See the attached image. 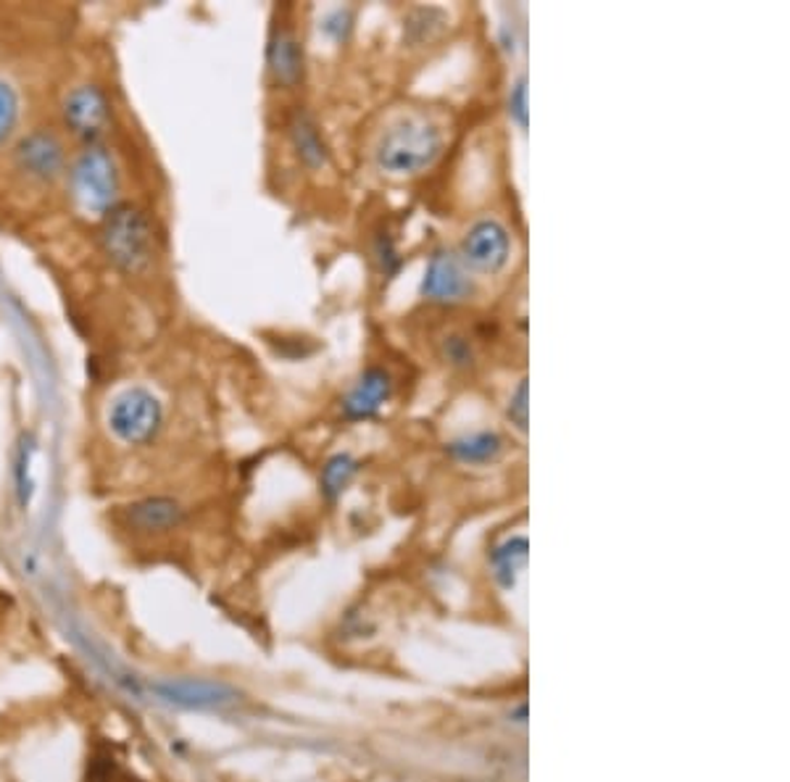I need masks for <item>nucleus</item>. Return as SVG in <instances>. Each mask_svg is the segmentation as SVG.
Here are the masks:
<instances>
[{
  "mask_svg": "<svg viewBox=\"0 0 790 782\" xmlns=\"http://www.w3.org/2000/svg\"><path fill=\"white\" fill-rule=\"evenodd\" d=\"M100 248L124 274H145L154 267L156 240L148 217L132 204H117L100 222Z\"/></svg>",
  "mask_w": 790,
  "mask_h": 782,
  "instance_id": "obj_1",
  "label": "nucleus"
},
{
  "mask_svg": "<svg viewBox=\"0 0 790 782\" xmlns=\"http://www.w3.org/2000/svg\"><path fill=\"white\" fill-rule=\"evenodd\" d=\"M442 150L440 130L425 119H401L379 137L375 161L385 174L411 176L425 172Z\"/></svg>",
  "mask_w": 790,
  "mask_h": 782,
  "instance_id": "obj_2",
  "label": "nucleus"
},
{
  "mask_svg": "<svg viewBox=\"0 0 790 782\" xmlns=\"http://www.w3.org/2000/svg\"><path fill=\"white\" fill-rule=\"evenodd\" d=\"M72 193L85 211L109 213L119 198V174L117 163L104 145H87L74 161Z\"/></svg>",
  "mask_w": 790,
  "mask_h": 782,
  "instance_id": "obj_3",
  "label": "nucleus"
},
{
  "mask_svg": "<svg viewBox=\"0 0 790 782\" xmlns=\"http://www.w3.org/2000/svg\"><path fill=\"white\" fill-rule=\"evenodd\" d=\"M163 427V406L145 388H126L109 406V430L126 445H148Z\"/></svg>",
  "mask_w": 790,
  "mask_h": 782,
  "instance_id": "obj_4",
  "label": "nucleus"
},
{
  "mask_svg": "<svg viewBox=\"0 0 790 782\" xmlns=\"http://www.w3.org/2000/svg\"><path fill=\"white\" fill-rule=\"evenodd\" d=\"M150 693H154L156 701L190 711H221L240 701V693L235 687L219 683V680H158V683L150 685Z\"/></svg>",
  "mask_w": 790,
  "mask_h": 782,
  "instance_id": "obj_5",
  "label": "nucleus"
},
{
  "mask_svg": "<svg viewBox=\"0 0 790 782\" xmlns=\"http://www.w3.org/2000/svg\"><path fill=\"white\" fill-rule=\"evenodd\" d=\"M422 295L440 306L464 304L466 298L474 295V280L470 267L453 251L438 248L429 256L425 280H422Z\"/></svg>",
  "mask_w": 790,
  "mask_h": 782,
  "instance_id": "obj_6",
  "label": "nucleus"
},
{
  "mask_svg": "<svg viewBox=\"0 0 790 782\" xmlns=\"http://www.w3.org/2000/svg\"><path fill=\"white\" fill-rule=\"evenodd\" d=\"M511 237L509 230L496 219H479L470 227L464 243H461V261L474 272L498 274L509 264Z\"/></svg>",
  "mask_w": 790,
  "mask_h": 782,
  "instance_id": "obj_7",
  "label": "nucleus"
},
{
  "mask_svg": "<svg viewBox=\"0 0 790 782\" xmlns=\"http://www.w3.org/2000/svg\"><path fill=\"white\" fill-rule=\"evenodd\" d=\"M63 122L85 145H100L111 124V106L106 93L95 85H82L69 93L63 103Z\"/></svg>",
  "mask_w": 790,
  "mask_h": 782,
  "instance_id": "obj_8",
  "label": "nucleus"
},
{
  "mask_svg": "<svg viewBox=\"0 0 790 782\" xmlns=\"http://www.w3.org/2000/svg\"><path fill=\"white\" fill-rule=\"evenodd\" d=\"M16 167L35 182H56L66 167L63 145L53 132L35 130L16 145Z\"/></svg>",
  "mask_w": 790,
  "mask_h": 782,
  "instance_id": "obj_9",
  "label": "nucleus"
},
{
  "mask_svg": "<svg viewBox=\"0 0 790 782\" xmlns=\"http://www.w3.org/2000/svg\"><path fill=\"white\" fill-rule=\"evenodd\" d=\"M393 395V377L385 369L369 367L358 377V382L353 384L351 393L345 395L343 401V414L345 419L358 421V419H372V416L379 414V408L390 401Z\"/></svg>",
  "mask_w": 790,
  "mask_h": 782,
  "instance_id": "obj_10",
  "label": "nucleus"
},
{
  "mask_svg": "<svg viewBox=\"0 0 790 782\" xmlns=\"http://www.w3.org/2000/svg\"><path fill=\"white\" fill-rule=\"evenodd\" d=\"M124 520L135 533H169V529L180 527L185 520V509L174 501V498H143V501L130 503L124 509Z\"/></svg>",
  "mask_w": 790,
  "mask_h": 782,
  "instance_id": "obj_11",
  "label": "nucleus"
},
{
  "mask_svg": "<svg viewBox=\"0 0 790 782\" xmlns=\"http://www.w3.org/2000/svg\"><path fill=\"white\" fill-rule=\"evenodd\" d=\"M269 72L277 85L293 87L303 74V50L301 42L288 27L277 29L269 40Z\"/></svg>",
  "mask_w": 790,
  "mask_h": 782,
  "instance_id": "obj_12",
  "label": "nucleus"
},
{
  "mask_svg": "<svg viewBox=\"0 0 790 782\" xmlns=\"http://www.w3.org/2000/svg\"><path fill=\"white\" fill-rule=\"evenodd\" d=\"M446 451H448V456L459 464H470V466L493 464L501 459L503 438L498 432L477 430V432L461 435V438L451 440V443L446 445Z\"/></svg>",
  "mask_w": 790,
  "mask_h": 782,
  "instance_id": "obj_13",
  "label": "nucleus"
},
{
  "mask_svg": "<svg viewBox=\"0 0 790 782\" xmlns=\"http://www.w3.org/2000/svg\"><path fill=\"white\" fill-rule=\"evenodd\" d=\"M288 135H290V143H293V148H295V156H299V159L306 163L308 169L325 167L327 145H325V140H321L316 122L308 117L306 111H301V109L293 111V117H290V122H288Z\"/></svg>",
  "mask_w": 790,
  "mask_h": 782,
  "instance_id": "obj_14",
  "label": "nucleus"
},
{
  "mask_svg": "<svg viewBox=\"0 0 790 782\" xmlns=\"http://www.w3.org/2000/svg\"><path fill=\"white\" fill-rule=\"evenodd\" d=\"M527 538L524 535H514V538L503 540L490 551V566H493V577L501 588H514L516 577L522 575V570L527 566Z\"/></svg>",
  "mask_w": 790,
  "mask_h": 782,
  "instance_id": "obj_15",
  "label": "nucleus"
},
{
  "mask_svg": "<svg viewBox=\"0 0 790 782\" xmlns=\"http://www.w3.org/2000/svg\"><path fill=\"white\" fill-rule=\"evenodd\" d=\"M358 475V462L351 456V453H335V456L327 459V464L321 466V496L327 501H338L340 496L345 493L348 485L353 482Z\"/></svg>",
  "mask_w": 790,
  "mask_h": 782,
  "instance_id": "obj_16",
  "label": "nucleus"
},
{
  "mask_svg": "<svg viewBox=\"0 0 790 782\" xmlns=\"http://www.w3.org/2000/svg\"><path fill=\"white\" fill-rule=\"evenodd\" d=\"M19 124V96L14 87L0 77V145L14 135Z\"/></svg>",
  "mask_w": 790,
  "mask_h": 782,
  "instance_id": "obj_17",
  "label": "nucleus"
},
{
  "mask_svg": "<svg viewBox=\"0 0 790 782\" xmlns=\"http://www.w3.org/2000/svg\"><path fill=\"white\" fill-rule=\"evenodd\" d=\"M442 358H446L451 367L470 369L474 364L472 343L464 335H459V332H453V335H446V338H442Z\"/></svg>",
  "mask_w": 790,
  "mask_h": 782,
  "instance_id": "obj_18",
  "label": "nucleus"
},
{
  "mask_svg": "<svg viewBox=\"0 0 790 782\" xmlns=\"http://www.w3.org/2000/svg\"><path fill=\"white\" fill-rule=\"evenodd\" d=\"M509 419L511 425L516 427L520 432H527V421H530V384H527V377L524 380H520V384H516V390L511 393L509 399Z\"/></svg>",
  "mask_w": 790,
  "mask_h": 782,
  "instance_id": "obj_19",
  "label": "nucleus"
},
{
  "mask_svg": "<svg viewBox=\"0 0 790 782\" xmlns=\"http://www.w3.org/2000/svg\"><path fill=\"white\" fill-rule=\"evenodd\" d=\"M509 117L516 127L527 130L530 111H527V77H524V74L522 77H516L514 87H511L509 93Z\"/></svg>",
  "mask_w": 790,
  "mask_h": 782,
  "instance_id": "obj_20",
  "label": "nucleus"
},
{
  "mask_svg": "<svg viewBox=\"0 0 790 782\" xmlns=\"http://www.w3.org/2000/svg\"><path fill=\"white\" fill-rule=\"evenodd\" d=\"M377 261H379V269H382V274H393L398 269V264H401V258H398L393 243H390L388 237H379Z\"/></svg>",
  "mask_w": 790,
  "mask_h": 782,
  "instance_id": "obj_21",
  "label": "nucleus"
},
{
  "mask_svg": "<svg viewBox=\"0 0 790 782\" xmlns=\"http://www.w3.org/2000/svg\"><path fill=\"white\" fill-rule=\"evenodd\" d=\"M351 22H353L351 11H335V14L325 22V33H330L338 37V40H343L348 29H351Z\"/></svg>",
  "mask_w": 790,
  "mask_h": 782,
  "instance_id": "obj_22",
  "label": "nucleus"
}]
</instances>
